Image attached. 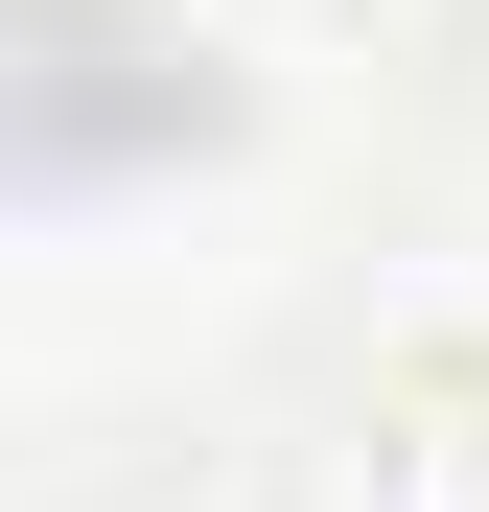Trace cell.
<instances>
[{
  "label": "cell",
  "mask_w": 489,
  "mask_h": 512,
  "mask_svg": "<svg viewBox=\"0 0 489 512\" xmlns=\"http://www.w3.org/2000/svg\"><path fill=\"white\" fill-rule=\"evenodd\" d=\"M373 512H489V396H396L373 419Z\"/></svg>",
  "instance_id": "obj_1"
}]
</instances>
